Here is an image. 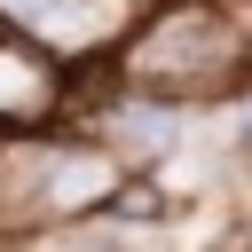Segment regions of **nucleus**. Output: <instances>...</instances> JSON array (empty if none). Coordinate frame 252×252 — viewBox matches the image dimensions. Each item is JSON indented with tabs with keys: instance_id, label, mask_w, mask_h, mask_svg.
<instances>
[{
	"instance_id": "obj_6",
	"label": "nucleus",
	"mask_w": 252,
	"mask_h": 252,
	"mask_svg": "<svg viewBox=\"0 0 252 252\" xmlns=\"http://www.w3.org/2000/svg\"><path fill=\"white\" fill-rule=\"evenodd\" d=\"M16 252H142V236L118 228V220H102V213H87V220H63V228H32V236H16Z\"/></svg>"
},
{
	"instance_id": "obj_2",
	"label": "nucleus",
	"mask_w": 252,
	"mask_h": 252,
	"mask_svg": "<svg viewBox=\"0 0 252 252\" xmlns=\"http://www.w3.org/2000/svg\"><path fill=\"white\" fill-rule=\"evenodd\" d=\"M118 189H126V158L94 126H55V134H32V142H0V228L8 236L87 220Z\"/></svg>"
},
{
	"instance_id": "obj_4",
	"label": "nucleus",
	"mask_w": 252,
	"mask_h": 252,
	"mask_svg": "<svg viewBox=\"0 0 252 252\" xmlns=\"http://www.w3.org/2000/svg\"><path fill=\"white\" fill-rule=\"evenodd\" d=\"M189 118H197V110H173V102H158V94L110 87V71H94V79H87V102H79V126H94V134L126 158V173H165V165L189 150Z\"/></svg>"
},
{
	"instance_id": "obj_5",
	"label": "nucleus",
	"mask_w": 252,
	"mask_h": 252,
	"mask_svg": "<svg viewBox=\"0 0 252 252\" xmlns=\"http://www.w3.org/2000/svg\"><path fill=\"white\" fill-rule=\"evenodd\" d=\"M142 8L150 0H0V16L8 24H24L32 39H47L63 63H79V71H102L110 55H118V39L142 24Z\"/></svg>"
},
{
	"instance_id": "obj_3",
	"label": "nucleus",
	"mask_w": 252,
	"mask_h": 252,
	"mask_svg": "<svg viewBox=\"0 0 252 252\" xmlns=\"http://www.w3.org/2000/svg\"><path fill=\"white\" fill-rule=\"evenodd\" d=\"M87 79L94 71L63 63L47 39H32L24 24L0 16V142H32V134H55V126H79Z\"/></svg>"
},
{
	"instance_id": "obj_1",
	"label": "nucleus",
	"mask_w": 252,
	"mask_h": 252,
	"mask_svg": "<svg viewBox=\"0 0 252 252\" xmlns=\"http://www.w3.org/2000/svg\"><path fill=\"white\" fill-rule=\"evenodd\" d=\"M102 71L110 87L158 94L173 110H228L252 87V16L220 0H150Z\"/></svg>"
},
{
	"instance_id": "obj_7",
	"label": "nucleus",
	"mask_w": 252,
	"mask_h": 252,
	"mask_svg": "<svg viewBox=\"0 0 252 252\" xmlns=\"http://www.w3.org/2000/svg\"><path fill=\"white\" fill-rule=\"evenodd\" d=\"M213 252H252V213H244V220H236V228H228V236H220Z\"/></svg>"
},
{
	"instance_id": "obj_8",
	"label": "nucleus",
	"mask_w": 252,
	"mask_h": 252,
	"mask_svg": "<svg viewBox=\"0 0 252 252\" xmlns=\"http://www.w3.org/2000/svg\"><path fill=\"white\" fill-rule=\"evenodd\" d=\"M220 8H236V16H252V0H220Z\"/></svg>"
}]
</instances>
